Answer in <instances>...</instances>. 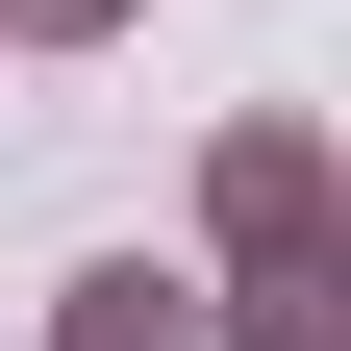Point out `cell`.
<instances>
[{
    "instance_id": "1",
    "label": "cell",
    "mask_w": 351,
    "mask_h": 351,
    "mask_svg": "<svg viewBox=\"0 0 351 351\" xmlns=\"http://www.w3.org/2000/svg\"><path fill=\"white\" fill-rule=\"evenodd\" d=\"M326 251H351L326 101H226V125H201V276H326Z\"/></svg>"
},
{
    "instance_id": "2",
    "label": "cell",
    "mask_w": 351,
    "mask_h": 351,
    "mask_svg": "<svg viewBox=\"0 0 351 351\" xmlns=\"http://www.w3.org/2000/svg\"><path fill=\"white\" fill-rule=\"evenodd\" d=\"M51 351H201V251H101L51 301Z\"/></svg>"
},
{
    "instance_id": "3",
    "label": "cell",
    "mask_w": 351,
    "mask_h": 351,
    "mask_svg": "<svg viewBox=\"0 0 351 351\" xmlns=\"http://www.w3.org/2000/svg\"><path fill=\"white\" fill-rule=\"evenodd\" d=\"M201 351H351V251L326 276H201Z\"/></svg>"
},
{
    "instance_id": "4",
    "label": "cell",
    "mask_w": 351,
    "mask_h": 351,
    "mask_svg": "<svg viewBox=\"0 0 351 351\" xmlns=\"http://www.w3.org/2000/svg\"><path fill=\"white\" fill-rule=\"evenodd\" d=\"M101 25H125V0H0V51H101Z\"/></svg>"
},
{
    "instance_id": "5",
    "label": "cell",
    "mask_w": 351,
    "mask_h": 351,
    "mask_svg": "<svg viewBox=\"0 0 351 351\" xmlns=\"http://www.w3.org/2000/svg\"><path fill=\"white\" fill-rule=\"evenodd\" d=\"M0 75H25V51H0Z\"/></svg>"
}]
</instances>
